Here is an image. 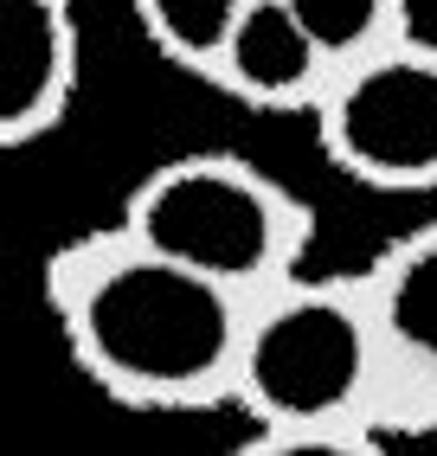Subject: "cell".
Returning a JSON list of instances; mask_svg holds the SVG:
<instances>
[{
	"label": "cell",
	"mask_w": 437,
	"mask_h": 456,
	"mask_svg": "<svg viewBox=\"0 0 437 456\" xmlns=\"http://www.w3.org/2000/svg\"><path fill=\"white\" fill-rule=\"evenodd\" d=\"M45 309L78 373L116 405H232L251 296L148 251L122 225L84 232L45 257Z\"/></svg>",
	"instance_id": "1"
},
{
	"label": "cell",
	"mask_w": 437,
	"mask_h": 456,
	"mask_svg": "<svg viewBox=\"0 0 437 456\" xmlns=\"http://www.w3.org/2000/svg\"><path fill=\"white\" fill-rule=\"evenodd\" d=\"M251 431H386V341L354 277H290L251 296L232 379Z\"/></svg>",
	"instance_id": "2"
},
{
	"label": "cell",
	"mask_w": 437,
	"mask_h": 456,
	"mask_svg": "<svg viewBox=\"0 0 437 456\" xmlns=\"http://www.w3.org/2000/svg\"><path fill=\"white\" fill-rule=\"evenodd\" d=\"M116 225L238 296L302 277V257L316 245V212L302 206V193L244 155H174L148 167Z\"/></svg>",
	"instance_id": "3"
},
{
	"label": "cell",
	"mask_w": 437,
	"mask_h": 456,
	"mask_svg": "<svg viewBox=\"0 0 437 456\" xmlns=\"http://www.w3.org/2000/svg\"><path fill=\"white\" fill-rule=\"evenodd\" d=\"M334 174L367 193H437V45L399 39L341 65L309 116Z\"/></svg>",
	"instance_id": "4"
},
{
	"label": "cell",
	"mask_w": 437,
	"mask_h": 456,
	"mask_svg": "<svg viewBox=\"0 0 437 456\" xmlns=\"http://www.w3.org/2000/svg\"><path fill=\"white\" fill-rule=\"evenodd\" d=\"M386 341V431L431 437L437 431V219L360 270Z\"/></svg>",
	"instance_id": "5"
},
{
	"label": "cell",
	"mask_w": 437,
	"mask_h": 456,
	"mask_svg": "<svg viewBox=\"0 0 437 456\" xmlns=\"http://www.w3.org/2000/svg\"><path fill=\"white\" fill-rule=\"evenodd\" d=\"M84 33L71 0H0V142H45L78 103Z\"/></svg>",
	"instance_id": "6"
},
{
	"label": "cell",
	"mask_w": 437,
	"mask_h": 456,
	"mask_svg": "<svg viewBox=\"0 0 437 456\" xmlns=\"http://www.w3.org/2000/svg\"><path fill=\"white\" fill-rule=\"evenodd\" d=\"M206 84L264 116H316L334 84V58L284 0H251Z\"/></svg>",
	"instance_id": "7"
},
{
	"label": "cell",
	"mask_w": 437,
	"mask_h": 456,
	"mask_svg": "<svg viewBox=\"0 0 437 456\" xmlns=\"http://www.w3.org/2000/svg\"><path fill=\"white\" fill-rule=\"evenodd\" d=\"M129 7H136L142 39L161 52L174 71L206 84L218 52H226V39H232V26L244 20L251 0H129Z\"/></svg>",
	"instance_id": "8"
},
{
	"label": "cell",
	"mask_w": 437,
	"mask_h": 456,
	"mask_svg": "<svg viewBox=\"0 0 437 456\" xmlns=\"http://www.w3.org/2000/svg\"><path fill=\"white\" fill-rule=\"evenodd\" d=\"M284 7L322 39L334 71L412 39V0H284Z\"/></svg>",
	"instance_id": "9"
},
{
	"label": "cell",
	"mask_w": 437,
	"mask_h": 456,
	"mask_svg": "<svg viewBox=\"0 0 437 456\" xmlns=\"http://www.w3.org/2000/svg\"><path fill=\"white\" fill-rule=\"evenodd\" d=\"M226 456H392V437H373V431H251Z\"/></svg>",
	"instance_id": "10"
}]
</instances>
